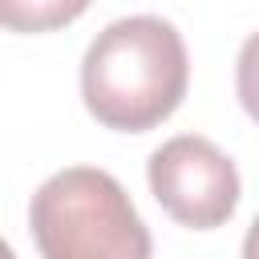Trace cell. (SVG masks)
<instances>
[{
  "mask_svg": "<svg viewBox=\"0 0 259 259\" xmlns=\"http://www.w3.org/2000/svg\"><path fill=\"white\" fill-rule=\"evenodd\" d=\"M190 81V61L182 32L162 16H121L105 24L81 61V97L85 109L125 134L154 130L166 121Z\"/></svg>",
  "mask_w": 259,
  "mask_h": 259,
  "instance_id": "cell-1",
  "label": "cell"
},
{
  "mask_svg": "<svg viewBox=\"0 0 259 259\" xmlns=\"http://www.w3.org/2000/svg\"><path fill=\"white\" fill-rule=\"evenodd\" d=\"M40 259H150V231L125 186L97 166H65L28 202Z\"/></svg>",
  "mask_w": 259,
  "mask_h": 259,
  "instance_id": "cell-2",
  "label": "cell"
},
{
  "mask_svg": "<svg viewBox=\"0 0 259 259\" xmlns=\"http://www.w3.org/2000/svg\"><path fill=\"white\" fill-rule=\"evenodd\" d=\"M146 178L162 210L194 231L223 227L243 190L235 162L202 134H178L162 142L146 162Z\"/></svg>",
  "mask_w": 259,
  "mask_h": 259,
  "instance_id": "cell-3",
  "label": "cell"
},
{
  "mask_svg": "<svg viewBox=\"0 0 259 259\" xmlns=\"http://www.w3.org/2000/svg\"><path fill=\"white\" fill-rule=\"evenodd\" d=\"M93 0H0V28L8 32H53L73 24Z\"/></svg>",
  "mask_w": 259,
  "mask_h": 259,
  "instance_id": "cell-4",
  "label": "cell"
},
{
  "mask_svg": "<svg viewBox=\"0 0 259 259\" xmlns=\"http://www.w3.org/2000/svg\"><path fill=\"white\" fill-rule=\"evenodd\" d=\"M235 89H239V101L243 109L259 121V32H251L239 49V61H235Z\"/></svg>",
  "mask_w": 259,
  "mask_h": 259,
  "instance_id": "cell-5",
  "label": "cell"
},
{
  "mask_svg": "<svg viewBox=\"0 0 259 259\" xmlns=\"http://www.w3.org/2000/svg\"><path fill=\"white\" fill-rule=\"evenodd\" d=\"M243 259H259V214H255V223L247 227V239H243Z\"/></svg>",
  "mask_w": 259,
  "mask_h": 259,
  "instance_id": "cell-6",
  "label": "cell"
},
{
  "mask_svg": "<svg viewBox=\"0 0 259 259\" xmlns=\"http://www.w3.org/2000/svg\"><path fill=\"white\" fill-rule=\"evenodd\" d=\"M0 259H16V251L8 247V239H0Z\"/></svg>",
  "mask_w": 259,
  "mask_h": 259,
  "instance_id": "cell-7",
  "label": "cell"
}]
</instances>
